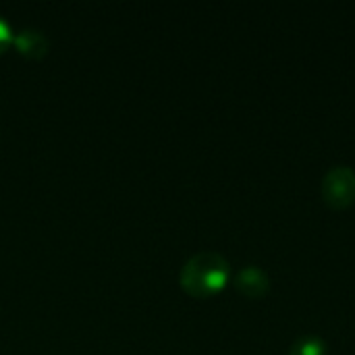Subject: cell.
Listing matches in <instances>:
<instances>
[{
	"label": "cell",
	"mask_w": 355,
	"mask_h": 355,
	"mask_svg": "<svg viewBox=\"0 0 355 355\" xmlns=\"http://www.w3.org/2000/svg\"><path fill=\"white\" fill-rule=\"evenodd\" d=\"M231 279L229 260L218 252L193 254L179 272L181 289L193 300H210L218 295Z\"/></svg>",
	"instance_id": "1"
},
{
	"label": "cell",
	"mask_w": 355,
	"mask_h": 355,
	"mask_svg": "<svg viewBox=\"0 0 355 355\" xmlns=\"http://www.w3.org/2000/svg\"><path fill=\"white\" fill-rule=\"evenodd\" d=\"M322 200L333 210H347L355 204V171L333 166L322 179Z\"/></svg>",
	"instance_id": "2"
},
{
	"label": "cell",
	"mask_w": 355,
	"mask_h": 355,
	"mask_svg": "<svg viewBox=\"0 0 355 355\" xmlns=\"http://www.w3.org/2000/svg\"><path fill=\"white\" fill-rule=\"evenodd\" d=\"M233 285L248 300H262L270 291V279H268V275L260 266H254V264L243 266L235 275Z\"/></svg>",
	"instance_id": "3"
},
{
	"label": "cell",
	"mask_w": 355,
	"mask_h": 355,
	"mask_svg": "<svg viewBox=\"0 0 355 355\" xmlns=\"http://www.w3.org/2000/svg\"><path fill=\"white\" fill-rule=\"evenodd\" d=\"M12 46L17 48V52L21 56H25L29 60H40L48 54L50 40L44 31H40L35 27H23L15 33Z\"/></svg>",
	"instance_id": "4"
},
{
	"label": "cell",
	"mask_w": 355,
	"mask_h": 355,
	"mask_svg": "<svg viewBox=\"0 0 355 355\" xmlns=\"http://www.w3.org/2000/svg\"><path fill=\"white\" fill-rule=\"evenodd\" d=\"M287 355H327V343L316 335H306L289 347Z\"/></svg>",
	"instance_id": "5"
},
{
	"label": "cell",
	"mask_w": 355,
	"mask_h": 355,
	"mask_svg": "<svg viewBox=\"0 0 355 355\" xmlns=\"http://www.w3.org/2000/svg\"><path fill=\"white\" fill-rule=\"evenodd\" d=\"M12 37H15V33H12L10 23L0 15V56L8 50V46L12 44Z\"/></svg>",
	"instance_id": "6"
}]
</instances>
